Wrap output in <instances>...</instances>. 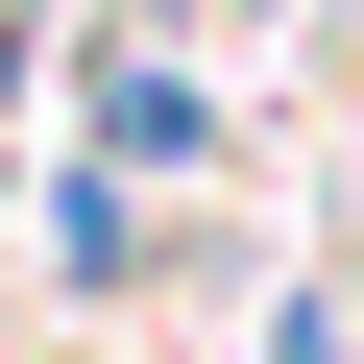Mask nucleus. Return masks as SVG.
I'll return each mask as SVG.
<instances>
[{
    "label": "nucleus",
    "instance_id": "1",
    "mask_svg": "<svg viewBox=\"0 0 364 364\" xmlns=\"http://www.w3.org/2000/svg\"><path fill=\"white\" fill-rule=\"evenodd\" d=\"M0 97H25V49H0Z\"/></svg>",
    "mask_w": 364,
    "mask_h": 364
}]
</instances>
